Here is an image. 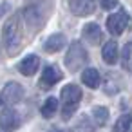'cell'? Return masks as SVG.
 Here are the masks:
<instances>
[{
  "label": "cell",
  "mask_w": 132,
  "mask_h": 132,
  "mask_svg": "<svg viewBox=\"0 0 132 132\" xmlns=\"http://www.w3.org/2000/svg\"><path fill=\"white\" fill-rule=\"evenodd\" d=\"M2 42L4 47L7 51V54L15 56L22 45V26H20V16L18 15H11L2 29Z\"/></svg>",
  "instance_id": "6da1fadb"
},
{
  "label": "cell",
  "mask_w": 132,
  "mask_h": 132,
  "mask_svg": "<svg viewBox=\"0 0 132 132\" xmlns=\"http://www.w3.org/2000/svg\"><path fill=\"white\" fill-rule=\"evenodd\" d=\"M60 98H62V103H63V109H62L63 118L69 119V118L74 114L76 105H78L80 100H81V89H80L78 85H74V83H69V85H65V87L62 89Z\"/></svg>",
  "instance_id": "7a4b0ae2"
},
{
  "label": "cell",
  "mask_w": 132,
  "mask_h": 132,
  "mask_svg": "<svg viewBox=\"0 0 132 132\" xmlns=\"http://www.w3.org/2000/svg\"><path fill=\"white\" fill-rule=\"evenodd\" d=\"M87 63V53L83 49V45L80 42H72L67 54H65V65L69 71H80L83 65Z\"/></svg>",
  "instance_id": "3957f363"
},
{
  "label": "cell",
  "mask_w": 132,
  "mask_h": 132,
  "mask_svg": "<svg viewBox=\"0 0 132 132\" xmlns=\"http://www.w3.org/2000/svg\"><path fill=\"white\" fill-rule=\"evenodd\" d=\"M128 20H130V18H128V13H127L123 7H119L118 13L110 15L109 20H107V29H109V33L114 35V36L121 35V33L125 31V27L128 26Z\"/></svg>",
  "instance_id": "277c9868"
},
{
  "label": "cell",
  "mask_w": 132,
  "mask_h": 132,
  "mask_svg": "<svg viewBox=\"0 0 132 132\" xmlns=\"http://www.w3.org/2000/svg\"><path fill=\"white\" fill-rule=\"evenodd\" d=\"M22 98H24V87L16 81H9L2 89V94H0V101L6 103V105H15Z\"/></svg>",
  "instance_id": "5b68a950"
},
{
  "label": "cell",
  "mask_w": 132,
  "mask_h": 132,
  "mask_svg": "<svg viewBox=\"0 0 132 132\" xmlns=\"http://www.w3.org/2000/svg\"><path fill=\"white\" fill-rule=\"evenodd\" d=\"M18 125H20V121H18V116L15 114V110H11L9 107L0 110V128L2 130L11 132V130H16Z\"/></svg>",
  "instance_id": "8992f818"
},
{
  "label": "cell",
  "mask_w": 132,
  "mask_h": 132,
  "mask_svg": "<svg viewBox=\"0 0 132 132\" xmlns=\"http://www.w3.org/2000/svg\"><path fill=\"white\" fill-rule=\"evenodd\" d=\"M69 7L74 15L78 16H87L90 13H94L96 9V0H71Z\"/></svg>",
  "instance_id": "52a82bcc"
},
{
  "label": "cell",
  "mask_w": 132,
  "mask_h": 132,
  "mask_svg": "<svg viewBox=\"0 0 132 132\" xmlns=\"http://www.w3.org/2000/svg\"><path fill=\"white\" fill-rule=\"evenodd\" d=\"M38 65H40V58L36 54H31L27 58H24L20 63H18V71L24 74V76H33L36 71H38Z\"/></svg>",
  "instance_id": "ba28073f"
},
{
  "label": "cell",
  "mask_w": 132,
  "mask_h": 132,
  "mask_svg": "<svg viewBox=\"0 0 132 132\" xmlns=\"http://www.w3.org/2000/svg\"><path fill=\"white\" fill-rule=\"evenodd\" d=\"M81 35H83V38L90 44V45H98L100 42H101V29L98 27V24H87V26H83V31H81Z\"/></svg>",
  "instance_id": "9c48e42d"
},
{
  "label": "cell",
  "mask_w": 132,
  "mask_h": 132,
  "mask_svg": "<svg viewBox=\"0 0 132 132\" xmlns=\"http://www.w3.org/2000/svg\"><path fill=\"white\" fill-rule=\"evenodd\" d=\"M60 78H62V72H58L54 67H45L44 72H42V78H40V87L42 89H51Z\"/></svg>",
  "instance_id": "30bf717a"
},
{
  "label": "cell",
  "mask_w": 132,
  "mask_h": 132,
  "mask_svg": "<svg viewBox=\"0 0 132 132\" xmlns=\"http://www.w3.org/2000/svg\"><path fill=\"white\" fill-rule=\"evenodd\" d=\"M24 16H26V20H27V24H29L31 27L40 29V26H42V22H44V13H40V9H38L36 6H29V7H26Z\"/></svg>",
  "instance_id": "8fae6325"
},
{
  "label": "cell",
  "mask_w": 132,
  "mask_h": 132,
  "mask_svg": "<svg viewBox=\"0 0 132 132\" xmlns=\"http://www.w3.org/2000/svg\"><path fill=\"white\" fill-rule=\"evenodd\" d=\"M101 56H103V60H105L109 65H114V63L118 62V44H116L114 40H109V42L103 45Z\"/></svg>",
  "instance_id": "7c38bea8"
},
{
  "label": "cell",
  "mask_w": 132,
  "mask_h": 132,
  "mask_svg": "<svg viewBox=\"0 0 132 132\" xmlns=\"http://www.w3.org/2000/svg\"><path fill=\"white\" fill-rule=\"evenodd\" d=\"M81 81L89 87V89H98L100 87V81H101V76H100V72L96 71V69H85L83 72H81Z\"/></svg>",
  "instance_id": "4fadbf2b"
},
{
  "label": "cell",
  "mask_w": 132,
  "mask_h": 132,
  "mask_svg": "<svg viewBox=\"0 0 132 132\" xmlns=\"http://www.w3.org/2000/svg\"><path fill=\"white\" fill-rule=\"evenodd\" d=\"M65 42H67V40H65L63 35H51V36L47 38L44 49H45L47 53H58V51L65 45Z\"/></svg>",
  "instance_id": "5bb4252c"
},
{
  "label": "cell",
  "mask_w": 132,
  "mask_h": 132,
  "mask_svg": "<svg viewBox=\"0 0 132 132\" xmlns=\"http://www.w3.org/2000/svg\"><path fill=\"white\" fill-rule=\"evenodd\" d=\"M116 132H132V114H123L116 121Z\"/></svg>",
  "instance_id": "9a60e30c"
},
{
  "label": "cell",
  "mask_w": 132,
  "mask_h": 132,
  "mask_svg": "<svg viewBox=\"0 0 132 132\" xmlns=\"http://www.w3.org/2000/svg\"><path fill=\"white\" fill-rule=\"evenodd\" d=\"M58 110V100L56 98H47L44 107H42V116L44 118H53Z\"/></svg>",
  "instance_id": "2e32d148"
},
{
  "label": "cell",
  "mask_w": 132,
  "mask_h": 132,
  "mask_svg": "<svg viewBox=\"0 0 132 132\" xmlns=\"http://www.w3.org/2000/svg\"><path fill=\"white\" fill-rule=\"evenodd\" d=\"M121 62H123V67H125L128 72H132V42H128V44L123 47Z\"/></svg>",
  "instance_id": "e0dca14e"
},
{
  "label": "cell",
  "mask_w": 132,
  "mask_h": 132,
  "mask_svg": "<svg viewBox=\"0 0 132 132\" xmlns=\"http://www.w3.org/2000/svg\"><path fill=\"white\" fill-rule=\"evenodd\" d=\"M92 116H94V119H96L98 125H105L107 119H109V109L107 107H94Z\"/></svg>",
  "instance_id": "ac0fdd59"
},
{
  "label": "cell",
  "mask_w": 132,
  "mask_h": 132,
  "mask_svg": "<svg viewBox=\"0 0 132 132\" xmlns=\"http://www.w3.org/2000/svg\"><path fill=\"white\" fill-rule=\"evenodd\" d=\"M100 4L103 9H114L118 6V0H100Z\"/></svg>",
  "instance_id": "d6986e66"
},
{
  "label": "cell",
  "mask_w": 132,
  "mask_h": 132,
  "mask_svg": "<svg viewBox=\"0 0 132 132\" xmlns=\"http://www.w3.org/2000/svg\"><path fill=\"white\" fill-rule=\"evenodd\" d=\"M49 132H60V130H58V128H53V130H49Z\"/></svg>",
  "instance_id": "ffe728a7"
}]
</instances>
